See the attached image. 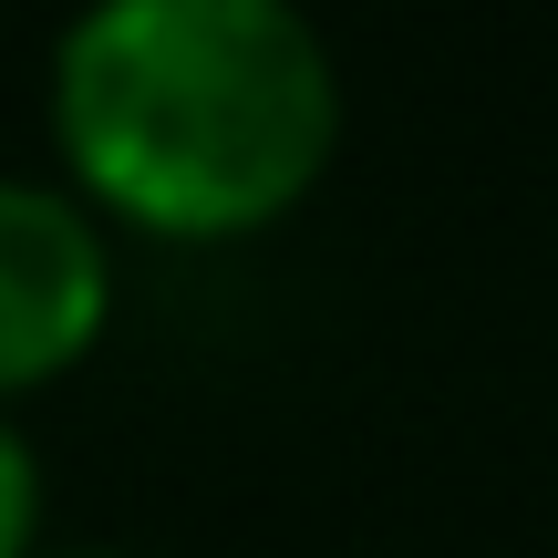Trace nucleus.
<instances>
[{
    "label": "nucleus",
    "instance_id": "nucleus-1",
    "mask_svg": "<svg viewBox=\"0 0 558 558\" xmlns=\"http://www.w3.org/2000/svg\"><path fill=\"white\" fill-rule=\"evenodd\" d=\"M341 73L290 0H104L52 41L73 197L166 239H239L331 166Z\"/></svg>",
    "mask_w": 558,
    "mask_h": 558
},
{
    "label": "nucleus",
    "instance_id": "nucleus-3",
    "mask_svg": "<svg viewBox=\"0 0 558 558\" xmlns=\"http://www.w3.org/2000/svg\"><path fill=\"white\" fill-rule=\"evenodd\" d=\"M32 538H41V456L0 414V558H32Z\"/></svg>",
    "mask_w": 558,
    "mask_h": 558
},
{
    "label": "nucleus",
    "instance_id": "nucleus-2",
    "mask_svg": "<svg viewBox=\"0 0 558 558\" xmlns=\"http://www.w3.org/2000/svg\"><path fill=\"white\" fill-rule=\"evenodd\" d=\"M114 311V248L73 186L0 177V403L94 352Z\"/></svg>",
    "mask_w": 558,
    "mask_h": 558
},
{
    "label": "nucleus",
    "instance_id": "nucleus-4",
    "mask_svg": "<svg viewBox=\"0 0 558 558\" xmlns=\"http://www.w3.org/2000/svg\"><path fill=\"white\" fill-rule=\"evenodd\" d=\"M32 558H124V548H32Z\"/></svg>",
    "mask_w": 558,
    "mask_h": 558
}]
</instances>
